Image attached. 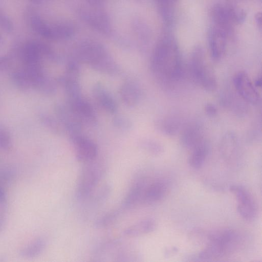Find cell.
<instances>
[{
	"label": "cell",
	"mask_w": 262,
	"mask_h": 262,
	"mask_svg": "<svg viewBox=\"0 0 262 262\" xmlns=\"http://www.w3.org/2000/svg\"><path fill=\"white\" fill-rule=\"evenodd\" d=\"M191 152L188 159L190 166L194 169H199L204 165L208 154L207 142L204 141L191 150Z\"/></svg>",
	"instance_id": "obj_20"
},
{
	"label": "cell",
	"mask_w": 262,
	"mask_h": 262,
	"mask_svg": "<svg viewBox=\"0 0 262 262\" xmlns=\"http://www.w3.org/2000/svg\"><path fill=\"white\" fill-rule=\"evenodd\" d=\"M0 28L7 32H10L13 30V25L9 18L0 12Z\"/></svg>",
	"instance_id": "obj_32"
},
{
	"label": "cell",
	"mask_w": 262,
	"mask_h": 262,
	"mask_svg": "<svg viewBox=\"0 0 262 262\" xmlns=\"http://www.w3.org/2000/svg\"><path fill=\"white\" fill-rule=\"evenodd\" d=\"M233 82L236 92L245 101L252 104L258 103L260 99L258 92L246 72L237 73L233 77Z\"/></svg>",
	"instance_id": "obj_9"
},
{
	"label": "cell",
	"mask_w": 262,
	"mask_h": 262,
	"mask_svg": "<svg viewBox=\"0 0 262 262\" xmlns=\"http://www.w3.org/2000/svg\"><path fill=\"white\" fill-rule=\"evenodd\" d=\"M67 105L81 124H96L97 119L95 112L91 104L82 97V95L68 100Z\"/></svg>",
	"instance_id": "obj_10"
},
{
	"label": "cell",
	"mask_w": 262,
	"mask_h": 262,
	"mask_svg": "<svg viewBox=\"0 0 262 262\" xmlns=\"http://www.w3.org/2000/svg\"><path fill=\"white\" fill-rule=\"evenodd\" d=\"M30 24L32 29L40 35L52 39L51 27L47 25L38 16L33 15L30 18Z\"/></svg>",
	"instance_id": "obj_23"
},
{
	"label": "cell",
	"mask_w": 262,
	"mask_h": 262,
	"mask_svg": "<svg viewBox=\"0 0 262 262\" xmlns=\"http://www.w3.org/2000/svg\"><path fill=\"white\" fill-rule=\"evenodd\" d=\"M76 159L86 163L97 159L98 149L96 143L91 139L81 134L70 137Z\"/></svg>",
	"instance_id": "obj_8"
},
{
	"label": "cell",
	"mask_w": 262,
	"mask_h": 262,
	"mask_svg": "<svg viewBox=\"0 0 262 262\" xmlns=\"http://www.w3.org/2000/svg\"><path fill=\"white\" fill-rule=\"evenodd\" d=\"M139 145L141 148L154 155H160L163 151L162 145L159 142L151 139L142 140Z\"/></svg>",
	"instance_id": "obj_26"
},
{
	"label": "cell",
	"mask_w": 262,
	"mask_h": 262,
	"mask_svg": "<svg viewBox=\"0 0 262 262\" xmlns=\"http://www.w3.org/2000/svg\"><path fill=\"white\" fill-rule=\"evenodd\" d=\"M11 146L12 141L10 134L6 129L0 127V147L8 150Z\"/></svg>",
	"instance_id": "obj_30"
},
{
	"label": "cell",
	"mask_w": 262,
	"mask_h": 262,
	"mask_svg": "<svg viewBox=\"0 0 262 262\" xmlns=\"http://www.w3.org/2000/svg\"><path fill=\"white\" fill-rule=\"evenodd\" d=\"M237 139L234 134L228 132L224 135L221 142V151L226 159L232 158L236 152Z\"/></svg>",
	"instance_id": "obj_22"
},
{
	"label": "cell",
	"mask_w": 262,
	"mask_h": 262,
	"mask_svg": "<svg viewBox=\"0 0 262 262\" xmlns=\"http://www.w3.org/2000/svg\"><path fill=\"white\" fill-rule=\"evenodd\" d=\"M147 182L146 178H139L134 181L122 201V209L131 208L142 203Z\"/></svg>",
	"instance_id": "obj_14"
},
{
	"label": "cell",
	"mask_w": 262,
	"mask_h": 262,
	"mask_svg": "<svg viewBox=\"0 0 262 262\" xmlns=\"http://www.w3.org/2000/svg\"><path fill=\"white\" fill-rule=\"evenodd\" d=\"M2 37H1V36L0 35V47H1V46L2 45Z\"/></svg>",
	"instance_id": "obj_37"
},
{
	"label": "cell",
	"mask_w": 262,
	"mask_h": 262,
	"mask_svg": "<svg viewBox=\"0 0 262 262\" xmlns=\"http://www.w3.org/2000/svg\"><path fill=\"white\" fill-rule=\"evenodd\" d=\"M10 61L8 57L4 56L0 57V71L5 70L9 67Z\"/></svg>",
	"instance_id": "obj_34"
},
{
	"label": "cell",
	"mask_w": 262,
	"mask_h": 262,
	"mask_svg": "<svg viewBox=\"0 0 262 262\" xmlns=\"http://www.w3.org/2000/svg\"><path fill=\"white\" fill-rule=\"evenodd\" d=\"M237 202V209L241 216L248 221H253L257 210L254 199L249 192L242 186L234 185L230 187Z\"/></svg>",
	"instance_id": "obj_7"
},
{
	"label": "cell",
	"mask_w": 262,
	"mask_h": 262,
	"mask_svg": "<svg viewBox=\"0 0 262 262\" xmlns=\"http://www.w3.org/2000/svg\"><path fill=\"white\" fill-rule=\"evenodd\" d=\"M111 191L112 187L108 184L103 185L98 189L96 192L93 193L91 194L93 196L92 201L95 204H99L103 203L110 196ZM91 195V196H92Z\"/></svg>",
	"instance_id": "obj_27"
},
{
	"label": "cell",
	"mask_w": 262,
	"mask_h": 262,
	"mask_svg": "<svg viewBox=\"0 0 262 262\" xmlns=\"http://www.w3.org/2000/svg\"><path fill=\"white\" fill-rule=\"evenodd\" d=\"M254 85L256 88L260 87L261 85V77H258L254 83Z\"/></svg>",
	"instance_id": "obj_36"
},
{
	"label": "cell",
	"mask_w": 262,
	"mask_h": 262,
	"mask_svg": "<svg viewBox=\"0 0 262 262\" xmlns=\"http://www.w3.org/2000/svg\"><path fill=\"white\" fill-rule=\"evenodd\" d=\"M256 24L258 27L261 29V14L260 12H257L254 17Z\"/></svg>",
	"instance_id": "obj_35"
},
{
	"label": "cell",
	"mask_w": 262,
	"mask_h": 262,
	"mask_svg": "<svg viewBox=\"0 0 262 262\" xmlns=\"http://www.w3.org/2000/svg\"><path fill=\"white\" fill-rule=\"evenodd\" d=\"M217 111L216 107L213 104L208 103L205 106V112L209 116H215L217 114Z\"/></svg>",
	"instance_id": "obj_33"
},
{
	"label": "cell",
	"mask_w": 262,
	"mask_h": 262,
	"mask_svg": "<svg viewBox=\"0 0 262 262\" xmlns=\"http://www.w3.org/2000/svg\"><path fill=\"white\" fill-rule=\"evenodd\" d=\"M246 16L243 9L231 4H217L210 10L213 26L224 31L229 37L233 35L234 26L242 23Z\"/></svg>",
	"instance_id": "obj_4"
},
{
	"label": "cell",
	"mask_w": 262,
	"mask_h": 262,
	"mask_svg": "<svg viewBox=\"0 0 262 262\" xmlns=\"http://www.w3.org/2000/svg\"><path fill=\"white\" fill-rule=\"evenodd\" d=\"M189 71L194 81L208 91H213L217 86L216 79L209 65L203 49L196 47L192 51L189 60Z\"/></svg>",
	"instance_id": "obj_3"
},
{
	"label": "cell",
	"mask_w": 262,
	"mask_h": 262,
	"mask_svg": "<svg viewBox=\"0 0 262 262\" xmlns=\"http://www.w3.org/2000/svg\"><path fill=\"white\" fill-rule=\"evenodd\" d=\"M228 38V35L221 29L214 26L209 28L208 41L210 55L213 60H220L224 56Z\"/></svg>",
	"instance_id": "obj_11"
},
{
	"label": "cell",
	"mask_w": 262,
	"mask_h": 262,
	"mask_svg": "<svg viewBox=\"0 0 262 262\" xmlns=\"http://www.w3.org/2000/svg\"><path fill=\"white\" fill-rule=\"evenodd\" d=\"M206 141L201 127L196 124L188 125L181 134L182 144L190 150Z\"/></svg>",
	"instance_id": "obj_16"
},
{
	"label": "cell",
	"mask_w": 262,
	"mask_h": 262,
	"mask_svg": "<svg viewBox=\"0 0 262 262\" xmlns=\"http://www.w3.org/2000/svg\"><path fill=\"white\" fill-rule=\"evenodd\" d=\"M120 211H110L98 217L94 222V226L97 228H105L113 224L118 217Z\"/></svg>",
	"instance_id": "obj_25"
},
{
	"label": "cell",
	"mask_w": 262,
	"mask_h": 262,
	"mask_svg": "<svg viewBox=\"0 0 262 262\" xmlns=\"http://www.w3.org/2000/svg\"><path fill=\"white\" fill-rule=\"evenodd\" d=\"M241 235L235 230L224 229L205 233L206 245L198 255L201 260H212L233 254L242 245Z\"/></svg>",
	"instance_id": "obj_2"
},
{
	"label": "cell",
	"mask_w": 262,
	"mask_h": 262,
	"mask_svg": "<svg viewBox=\"0 0 262 262\" xmlns=\"http://www.w3.org/2000/svg\"><path fill=\"white\" fill-rule=\"evenodd\" d=\"M150 69L157 79L164 84H173L182 78L181 55L173 37L166 36L158 42L151 55Z\"/></svg>",
	"instance_id": "obj_1"
},
{
	"label": "cell",
	"mask_w": 262,
	"mask_h": 262,
	"mask_svg": "<svg viewBox=\"0 0 262 262\" xmlns=\"http://www.w3.org/2000/svg\"><path fill=\"white\" fill-rule=\"evenodd\" d=\"M55 112L58 121L69 133L70 137L81 134L82 124L67 104H57Z\"/></svg>",
	"instance_id": "obj_13"
},
{
	"label": "cell",
	"mask_w": 262,
	"mask_h": 262,
	"mask_svg": "<svg viewBox=\"0 0 262 262\" xmlns=\"http://www.w3.org/2000/svg\"><path fill=\"white\" fill-rule=\"evenodd\" d=\"M12 79L17 88L26 91L32 87L30 80L24 70H17L12 74Z\"/></svg>",
	"instance_id": "obj_24"
},
{
	"label": "cell",
	"mask_w": 262,
	"mask_h": 262,
	"mask_svg": "<svg viewBox=\"0 0 262 262\" xmlns=\"http://www.w3.org/2000/svg\"><path fill=\"white\" fill-rule=\"evenodd\" d=\"M112 121L114 126L121 130H128L132 127V122L131 121L124 116H115Z\"/></svg>",
	"instance_id": "obj_28"
},
{
	"label": "cell",
	"mask_w": 262,
	"mask_h": 262,
	"mask_svg": "<svg viewBox=\"0 0 262 262\" xmlns=\"http://www.w3.org/2000/svg\"><path fill=\"white\" fill-rule=\"evenodd\" d=\"M40 119L42 123L52 132L55 133H60V124L54 118L48 115L42 114L40 116Z\"/></svg>",
	"instance_id": "obj_29"
},
{
	"label": "cell",
	"mask_w": 262,
	"mask_h": 262,
	"mask_svg": "<svg viewBox=\"0 0 262 262\" xmlns=\"http://www.w3.org/2000/svg\"><path fill=\"white\" fill-rule=\"evenodd\" d=\"M156 228V222L152 218L142 219L126 228L123 232L128 237H137L152 232Z\"/></svg>",
	"instance_id": "obj_18"
},
{
	"label": "cell",
	"mask_w": 262,
	"mask_h": 262,
	"mask_svg": "<svg viewBox=\"0 0 262 262\" xmlns=\"http://www.w3.org/2000/svg\"><path fill=\"white\" fill-rule=\"evenodd\" d=\"M119 93L122 102L128 107L136 105L141 96L140 87L136 82L131 80H127L121 85Z\"/></svg>",
	"instance_id": "obj_17"
},
{
	"label": "cell",
	"mask_w": 262,
	"mask_h": 262,
	"mask_svg": "<svg viewBox=\"0 0 262 262\" xmlns=\"http://www.w3.org/2000/svg\"><path fill=\"white\" fill-rule=\"evenodd\" d=\"M92 94L99 106L111 114H114L117 110V105L115 100L101 84H95L92 89Z\"/></svg>",
	"instance_id": "obj_15"
},
{
	"label": "cell",
	"mask_w": 262,
	"mask_h": 262,
	"mask_svg": "<svg viewBox=\"0 0 262 262\" xmlns=\"http://www.w3.org/2000/svg\"><path fill=\"white\" fill-rule=\"evenodd\" d=\"M168 190L167 182L161 179H156L147 182L145 188L142 204L152 205L162 201L167 195Z\"/></svg>",
	"instance_id": "obj_12"
},
{
	"label": "cell",
	"mask_w": 262,
	"mask_h": 262,
	"mask_svg": "<svg viewBox=\"0 0 262 262\" xmlns=\"http://www.w3.org/2000/svg\"><path fill=\"white\" fill-rule=\"evenodd\" d=\"M161 5L162 12L166 19H169L171 10L177 0H158Z\"/></svg>",
	"instance_id": "obj_31"
},
{
	"label": "cell",
	"mask_w": 262,
	"mask_h": 262,
	"mask_svg": "<svg viewBox=\"0 0 262 262\" xmlns=\"http://www.w3.org/2000/svg\"><path fill=\"white\" fill-rule=\"evenodd\" d=\"M47 245L46 240L38 237L33 242L22 248L19 251L20 255L25 258H33L40 254L45 249Z\"/></svg>",
	"instance_id": "obj_21"
},
{
	"label": "cell",
	"mask_w": 262,
	"mask_h": 262,
	"mask_svg": "<svg viewBox=\"0 0 262 262\" xmlns=\"http://www.w3.org/2000/svg\"><path fill=\"white\" fill-rule=\"evenodd\" d=\"M79 59L94 70L103 74L114 75L119 70L115 61L108 55L105 50L99 46L84 47L80 51Z\"/></svg>",
	"instance_id": "obj_6"
},
{
	"label": "cell",
	"mask_w": 262,
	"mask_h": 262,
	"mask_svg": "<svg viewBox=\"0 0 262 262\" xmlns=\"http://www.w3.org/2000/svg\"><path fill=\"white\" fill-rule=\"evenodd\" d=\"M155 125L156 128L161 133L172 136L180 129L181 121L176 116H168L157 120Z\"/></svg>",
	"instance_id": "obj_19"
},
{
	"label": "cell",
	"mask_w": 262,
	"mask_h": 262,
	"mask_svg": "<svg viewBox=\"0 0 262 262\" xmlns=\"http://www.w3.org/2000/svg\"><path fill=\"white\" fill-rule=\"evenodd\" d=\"M95 159L84 163L78 178L75 196L78 201L87 200L102 178L104 167Z\"/></svg>",
	"instance_id": "obj_5"
}]
</instances>
